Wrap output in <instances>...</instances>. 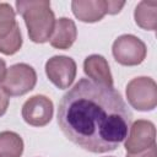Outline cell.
I'll return each instance as SVG.
<instances>
[{"mask_svg":"<svg viewBox=\"0 0 157 157\" xmlns=\"http://www.w3.org/2000/svg\"><path fill=\"white\" fill-rule=\"evenodd\" d=\"M132 113L114 87L81 78L60 99L58 125L78 147L92 153L114 151L126 137Z\"/></svg>","mask_w":157,"mask_h":157,"instance_id":"1","label":"cell"},{"mask_svg":"<svg viewBox=\"0 0 157 157\" xmlns=\"http://www.w3.org/2000/svg\"><path fill=\"white\" fill-rule=\"evenodd\" d=\"M17 12L23 17L28 37L34 43H45L50 39L55 26V16L48 0H18Z\"/></svg>","mask_w":157,"mask_h":157,"instance_id":"2","label":"cell"},{"mask_svg":"<svg viewBox=\"0 0 157 157\" xmlns=\"http://www.w3.org/2000/svg\"><path fill=\"white\" fill-rule=\"evenodd\" d=\"M22 34L10 4L0 2V53L16 54L22 47Z\"/></svg>","mask_w":157,"mask_h":157,"instance_id":"3","label":"cell"},{"mask_svg":"<svg viewBox=\"0 0 157 157\" xmlns=\"http://www.w3.org/2000/svg\"><path fill=\"white\" fill-rule=\"evenodd\" d=\"M126 98L136 110H153L157 105V85L155 80L146 76L132 78L126 85Z\"/></svg>","mask_w":157,"mask_h":157,"instance_id":"4","label":"cell"},{"mask_svg":"<svg viewBox=\"0 0 157 157\" xmlns=\"http://www.w3.org/2000/svg\"><path fill=\"white\" fill-rule=\"evenodd\" d=\"M37 83L36 70L25 63H18L6 69L1 87L9 96H23L32 91Z\"/></svg>","mask_w":157,"mask_h":157,"instance_id":"5","label":"cell"},{"mask_svg":"<svg viewBox=\"0 0 157 157\" xmlns=\"http://www.w3.org/2000/svg\"><path fill=\"white\" fill-rule=\"evenodd\" d=\"M112 53L117 63L124 66L140 65L147 54L146 44L134 34L119 36L113 45Z\"/></svg>","mask_w":157,"mask_h":157,"instance_id":"6","label":"cell"},{"mask_svg":"<svg viewBox=\"0 0 157 157\" xmlns=\"http://www.w3.org/2000/svg\"><path fill=\"white\" fill-rule=\"evenodd\" d=\"M77 66L72 58L55 55L45 63V74L49 81L59 90H66L76 77Z\"/></svg>","mask_w":157,"mask_h":157,"instance_id":"7","label":"cell"},{"mask_svg":"<svg viewBox=\"0 0 157 157\" xmlns=\"http://www.w3.org/2000/svg\"><path fill=\"white\" fill-rule=\"evenodd\" d=\"M54 113V105L50 98L43 94H36L28 98L22 105V118L32 126L42 128L50 123Z\"/></svg>","mask_w":157,"mask_h":157,"instance_id":"8","label":"cell"},{"mask_svg":"<svg viewBox=\"0 0 157 157\" xmlns=\"http://www.w3.org/2000/svg\"><path fill=\"white\" fill-rule=\"evenodd\" d=\"M124 144L128 153L141 152L156 144V128L150 120L139 119L130 125V132Z\"/></svg>","mask_w":157,"mask_h":157,"instance_id":"9","label":"cell"},{"mask_svg":"<svg viewBox=\"0 0 157 157\" xmlns=\"http://www.w3.org/2000/svg\"><path fill=\"white\" fill-rule=\"evenodd\" d=\"M71 10L80 21L93 23L107 15V0H74Z\"/></svg>","mask_w":157,"mask_h":157,"instance_id":"10","label":"cell"},{"mask_svg":"<svg viewBox=\"0 0 157 157\" xmlns=\"http://www.w3.org/2000/svg\"><path fill=\"white\" fill-rule=\"evenodd\" d=\"M83 71L91 81L113 87V76L107 59L99 54L88 55L83 61Z\"/></svg>","mask_w":157,"mask_h":157,"instance_id":"11","label":"cell"},{"mask_svg":"<svg viewBox=\"0 0 157 157\" xmlns=\"http://www.w3.org/2000/svg\"><path fill=\"white\" fill-rule=\"evenodd\" d=\"M77 28L75 22L67 17H60L55 20L54 31L50 37V45L56 49L66 50L76 40Z\"/></svg>","mask_w":157,"mask_h":157,"instance_id":"12","label":"cell"},{"mask_svg":"<svg viewBox=\"0 0 157 157\" xmlns=\"http://www.w3.org/2000/svg\"><path fill=\"white\" fill-rule=\"evenodd\" d=\"M134 18L139 27L146 31H156L157 28V1L142 0L134 11Z\"/></svg>","mask_w":157,"mask_h":157,"instance_id":"13","label":"cell"},{"mask_svg":"<svg viewBox=\"0 0 157 157\" xmlns=\"http://www.w3.org/2000/svg\"><path fill=\"white\" fill-rule=\"evenodd\" d=\"M23 152V140L13 131L0 132V157H21Z\"/></svg>","mask_w":157,"mask_h":157,"instance_id":"14","label":"cell"},{"mask_svg":"<svg viewBox=\"0 0 157 157\" xmlns=\"http://www.w3.org/2000/svg\"><path fill=\"white\" fill-rule=\"evenodd\" d=\"M126 157H157V147L156 144L152 145L151 147L137 152V153H126Z\"/></svg>","mask_w":157,"mask_h":157,"instance_id":"15","label":"cell"},{"mask_svg":"<svg viewBox=\"0 0 157 157\" xmlns=\"http://www.w3.org/2000/svg\"><path fill=\"white\" fill-rule=\"evenodd\" d=\"M124 5H125L124 1H113V0H108V1H107V13H109V15L119 13L120 10L124 7Z\"/></svg>","mask_w":157,"mask_h":157,"instance_id":"16","label":"cell"},{"mask_svg":"<svg viewBox=\"0 0 157 157\" xmlns=\"http://www.w3.org/2000/svg\"><path fill=\"white\" fill-rule=\"evenodd\" d=\"M10 103V96L4 91V88L0 86V117H2L9 107Z\"/></svg>","mask_w":157,"mask_h":157,"instance_id":"17","label":"cell"},{"mask_svg":"<svg viewBox=\"0 0 157 157\" xmlns=\"http://www.w3.org/2000/svg\"><path fill=\"white\" fill-rule=\"evenodd\" d=\"M5 72H6V63H5V60L0 59V83L5 76Z\"/></svg>","mask_w":157,"mask_h":157,"instance_id":"18","label":"cell"}]
</instances>
